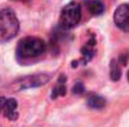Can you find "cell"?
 Returning a JSON list of instances; mask_svg holds the SVG:
<instances>
[{
    "instance_id": "1",
    "label": "cell",
    "mask_w": 129,
    "mask_h": 127,
    "mask_svg": "<svg viewBox=\"0 0 129 127\" xmlns=\"http://www.w3.org/2000/svg\"><path fill=\"white\" fill-rule=\"evenodd\" d=\"M46 50L45 42L39 38H24L20 40L16 47V55L20 60H31L43 55Z\"/></svg>"
},
{
    "instance_id": "2",
    "label": "cell",
    "mask_w": 129,
    "mask_h": 127,
    "mask_svg": "<svg viewBox=\"0 0 129 127\" xmlns=\"http://www.w3.org/2000/svg\"><path fill=\"white\" fill-rule=\"evenodd\" d=\"M19 31V20L10 9L0 11V44L11 40Z\"/></svg>"
},
{
    "instance_id": "3",
    "label": "cell",
    "mask_w": 129,
    "mask_h": 127,
    "mask_svg": "<svg viewBox=\"0 0 129 127\" xmlns=\"http://www.w3.org/2000/svg\"><path fill=\"white\" fill-rule=\"evenodd\" d=\"M82 20V8L78 3L72 1L67 4L60 13L59 18V25L60 28L65 30H70L75 28Z\"/></svg>"
},
{
    "instance_id": "4",
    "label": "cell",
    "mask_w": 129,
    "mask_h": 127,
    "mask_svg": "<svg viewBox=\"0 0 129 127\" xmlns=\"http://www.w3.org/2000/svg\"><path fill=\"white\" fill-rule=\"evenodd\" d=\"M50 75L49 74H34V75H28L24 76L19 80H16L13 84V90L14 91H21V90H26V88H33V87H39L45 85L50 80Z\"/></svg>"
},
{
    "instance_id": "5",
    "label": "cell",
    "mask_w": 129,
    "mask_h": 127,
    "mask_svg": "<svg viewBox=\"0 0 129 127\" xmlns=\"http://www.w3.org/2000/svg\"><path fill=\"white\" fill-rule=\"evenodd\" d=\"M114 24L124 33H129V4H122L114 11Z\"/></svg>"
},
{
    "instance_id": "6",
    "label": "cell",
    "mask_w": 129,
    "mask_h": 127,
    "mask_svg": "<svg viewBox=\"0 0 129 127\" xmlns=\"http://www.w3.org/2000/svg\"><path fill=\"white\" fill-rule=\"evenodd\" d=\"M3 115L10 121H15L18 118V101L15 98H6Z\"/></svg>"
},
{
    "instance_id": "7",
    "label": "cell",
    "mask_w": 129,
    "mask_h": 127,
    "mask_svg": "<svg viewBox=\"0 0 129 127\" xmlns=\"http://www.w3.org/2000/svg\"><path fill=\"white\" fill-rule=\"evenodd\" d=\"M82 55H83V59H82L83 64L89 62L94 57V55H95V38H90L89 41L82 47Z\"/></svg>"
},
{
    "instance_id": "8",
    "label": "cell",
    "mask_w": 129,
    "mask_h": 127,
    "mask_svg": "<svg viewBox=\"0 0 129 127\" xmlns=\"http://www.w3.org/2000/svg\"><path fill=\"white\" fill-rule=\"evenodd\" d=\"M86 8L89 10V13L94 16H99L102 15L104 11H105V8H104V4L98 1V0H86Z\"/></svg>"
},
{
    "instance_id": "9",
    "label": "cell",
    "mask_w": 129,
    "mask_h": 127,
    "mask_svg": "<svg viewBox=\"0 0 129 127\" xmlns=\"http://www.w3.org/2000/svg\"><path fill=\"white\" fill-rule=\"evenodd\" d=\"M86 103L90 108H95V110H100L105 106V98L96 95V93H91L89 95L88 100H86Z\"/></svg>"
},
{
    "instance_id": "10",
    "label": "cell",
    "mask_w": 129,
    "mask_h": 127,
    "mask_svg": "<svg viewBox=\"0 0 129 127\" xmlns=\"http://www.w3.org/2000/svg\"><path fill=\"white\" fill-rule=\"evenodd\" d=\"M65 80L67 77L64 75H60L58 82L55 85V87L51 90V98H56L59 96H64L67 92V87H65Z\"/></svg>"
},
{
    "instance_id": "11",
    "label": "cell",
    "mask_w": 129,
    "mask_h": 127,
    "mask_svg": "<svg viewBox=\"0 0 129 127\" xmlns=\"http://www.w3.org/2000/svg\"><path fill=\"white\" fill-rule=\"evenodd\" d=\"M122 76V70H120V64L118 62L117 59H113L110 61V79L113 81H118Z\"/></svg>"
},
{
    "instance_id": "12",
    "label": "cell",
    "mask_w": 129,
    "mask_h": 127,
    "mask_svg": "<svg viewBox=\"0 0 129 127\" xmlns=\"http://www.w3.org/2000/svg\"><path fill=\"white\" fill-rule=\"evenodd\" d=\"M73 92H74L75 95H83V93L85 92L84 85L82 84V82H77V84L74 85V87H73Z\"/></svg>"
},
{
    "instance_id": "13",
    "label": "cell",
    "mask_w": 129,
    "mask_h": 127,
    "mask_svg": "<svg viewBox=\"0 0 129 127\" xmlns=\"http://www.w3.org/2000/svg\"><path fill=\"white\" fill-rule=\"evenodd\" d=\"M5 103H6V98L5 97H0V113H3Z\"/></svg>"
},
{
    "instance_id": "14",
    "label": "cell",
    "mask_w": 129,
    "mask_h": 127,
    "mask_svg": "<svg viewBox=\"0 0 129 127\" xmlns=\"http://www.w3.org/2000/svg\"><path fill=\"white\" fill-rule=\"evenodd\" d=\"M128 81H129V71H128Z\"/></svg>"
}]
</instances>
